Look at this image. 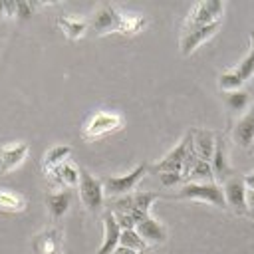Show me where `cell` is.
<instances>
[{
	"label": "cell",
	"instance_id": "obj_20",
	"mask_svg": "<svg viewBox=\"0 0 254 254\" xmlns=\"http://www.w3.org/2000/svg\"><path fill=\"white\" fill-rule=\"evenodd\" d=\"M224 103L232 115H242V111H246L250 105V93L244 89L224 91Z\"/></svg>",
	"mask_w": 254,
	"mask_h": 254
},
{
	"label": "cell",
	"instance_id": "obj_30",
	"mask_svg": "<svg viewBox=\"0 0 254 254\" xmlns=\"http://www.w3.org/2000/svg\"><path fill=\"white\" fill-rule=\"evenodd\" d=\"M16 16L18 18H30L32 16V4L30 2H16Z\"/></svg>",
	"mask_w": 254,
	"mask_h": 254
},
{
	"label": "cell",
	"instance_id": "obj_17",
	"mask_svg": "<svg viewBox=\"0 0 254 254\" xmlns=\"http://www.w3.org/2000/svg\"><path fill=\"white\" fill-rule=\"evenodd\" d=\"M226 143H224V137L218 133L216 135V143H214V153H212V159H210V167H212V177L216 179H226L232 175V169L228 165V159H226Z\"/></svg>",
	"mask_w": 254,
	"mask_h": 254
},
{
	"label": "cell",
	"instance_id": "obj_26",
	"mask_svg": "<svg viewBox=\"0 0 254 254\" xmlns=\"http://www.w3.org/2000/svg\"><path fill=\"white\" fill-rule=\"evenodd\" d=\"M242 83L244 81L240 79V75L236 73V69H228V71H222L218 75V87L222 91H236V89L242 87Z\"/></svg>",
	"mask_w": 254,
	"mask_h": 254
},
{
	"label": "cell",
	"instance_id": "obj_21",
	"mask_svg": "<svg viewBox=\"0 0 254 254\" xmlns=\"http://www.w3.org/2000/svg\"><path fill=\"white\" fill-rule=\"evenodd\" d=\"M58 26L64 30V34L69 38V40H77L85 34L87 30V22L85 20H77V18H69V16H58Z\"/></svg>",
	"mask_w": 254,
	"mask_h": 254
},
{
	"label": "cell",
	"instance_id": "obj_15",
	"mask_svg": "<svg viewBox=\"0 0 254 254\" xmlns=\"http://www.w3.org/2000/svg\"><path fill=\"white\" fill-rule=\"evenodd\" d=\"M103 230H105V238H103V244L99 246L97 254H113V250L119 246L121 226L117 224V220H115L111 210H107L103 214Z\"/></svg>",
	"mask_w": 254,
	"mask_h": 254
},
{
	"label": "cell",
	"instance_id": "obj_14",
	"mask_svg": "<svg viewBox=\"0 0 254 254\" xmlns=\"http://www.w3.org/2000/svg\"><path fill=\"white\" fill-rule=\"evenodd\" d=\"M190 135H192V149H194L196 157L200 161L210 163L212 153H214L216 135L212 131H208V129H196V127L190 129Z\"/></svg>",
	"mask_w": 254,
	"mask_h": 254
},
{
	"label": "cell",
	"instance_id": "obj_11",
	"mask_svg": "<svg viewBox=\"0 0 254 254\" xmlns=\"http://www.w3.org/2000/svg\"><path fill=\"white\" fill-rule=\"evenodd\" d=\"M222 192H224L226 204H228L236 214H246V212H248L246 187H244L242 179H238V177L226 179V181H224V187H222Z\"/></svg>",
	"mask_w": 254,
	"mask_h": 254
},
{
	"label": "cell",
	"instance_id": "obj_1",
	"mask_svg": "<svg viewBox=\"0 0 254 254\" xmlns=\"http://www.w3.org/2000/svg\"><path fill=\"white\" fill-rule=\"evenodd\" d=\"M173 198H192V200H204L218 208H226L222 187H218L214 181L210 183H187Z\"/></svg>",
	"mask_w": 254,
	"mask_h": 254
},
{
	"label": "cell",
	"instance_id": "obj_19",
	"mask_svg": "<svg viewBox=\"0 0 254 254\" xmlns=\"http://www.w3.org/2000/svg\"><path fill=\"white\" fill-rule=\"evenodd\" d=\"M71 196L73 192L69 189H64V190H58V192H48L46 194V206H48V212L52 218H62L67 208H69V202H71Z\"/></svg>",
	"mask_w": 254,
	"mask_h": 254
},
{
	"label": "cell",
	"instance_id": "obj_6",
	"mask_svg": "<svg viewBox=\"0 0 254 254\" xmlns=\"http://www.w3.org/2000/svg\"><path fill=\"white\" fill-rule=\"evenodd\" d=\"M123 127V119H121V115H117V113H107V111H99V113H95L89 121H87V125L83 127V139H87V141H93V139H99V137H103V135H107V133H111V131H117V129H121Z\"/></svg>",
	"mask_w": 254,
	"mask_h": 254
},
{
	"label": "cell",
	"instance_id": "obj_27",
	"mask_svg": "<svg viewBox=\"0 0 254 254\" xmlns=\"http://www.w3.org/2000/svg\"><path fill=\"white\" fill-rule=\"evenodd\" d=\"M143 26H145V18L143 16H139V14H123L121 16V28H119V32H123V34H135Z\"/></svg>",
	"mask_w": 254,
	"mask_h": 254
},
{
	"label": "cell",
	"instance_id": "obj_10",
	"mask_svg": "<svg viewBox=\"0 0 254 254\" xmlns=\"http://www.w3.org/2000/svg\"><path fill=\"white\" fill-rule=\"evenodd\" d=\"M218 28H220V20H218V22H212V24H206V26H200V28L183 30V36H181V54H183V56H190V54H192L202 42H206Z\"/></svg>",
	"mask_w": 254,
	"mask_h": 254
},
{
	"label": "cell",
	"instance_id": "obj_34",
	"mask_svg": "<svg viewBox=\"0 0 254 254\" xmlns=\"http://www.w3.org/2000/svg\"><path fill=\"white\" fill-rule=\"evenodd\" d=\"M6 16V8H4V0H0V18Z\"/></svg>",
	"mask_w": 254,
	"mask_h": 254
},
{
	"label": "cell",
	"instance_id": "obj_2",
	"mask_svg": "<svg viewBox=\"0 0 254 254\" xmlns=\"http://www.w3.org/2000/svg\"><path fill=\"white\" fill-rule=\"evenodd\" d=\"M149 171V165L147 163H139L131 173L127 175H111V177H105L101 181L103 185V192L107 194H113V196H125V194H131L133 189L137 187V183L147 175Z\"/></svg>",
	"mask_w": 254,
	"mask_h": 254
},
{
	"label": "cell",
	"instance_id": "obj_35",
	"mask_svg": "<svg viewBox=\"0 0 254 254\" xmlns=\"http://www.w3.org/2000/svg\"><path fill=\"white\" fill-rule=\"evenodd\" d=\"M137 254H147V250H145V252H137Z\"/></svg>",
	"mask_w": 254,
	"mask_h": 254
},
{
	"label": "cell",
	"instance_id": "obj_25",
	"mask_svg": "<svg viewBox=\"0 0 254 254\" xmlns=\"http://www.w3.org/2000/svg\"><path fill=\"white\" fill-rule=\"evenodd\" d=\"M119 246H125L129 250H133V252H145L147 250V242L135 230H121Z\"/></svg>",
	"mask_w": 254,
	"mask_h": 254
},
{
	"label": "cell",
	"instance_id": "obj_13",
	"mask_svg": "<svg viewBox=\"0 0 254 254\" xmlns=\"http://www.w3.org/2000/svg\"><path fill=\"white\" fill-rule=\"evenodd\" d=\"M46 177L50 181L52 187H60L62 190L67 189V187H73L79 183V169L67 161H64L62 165L46 171Z\"/></svg>",
	"mask_w": 254,
	"mask_h": 254
},
{
	"label": "cell",
	"instance_id": "obj_32",
	"mask_svg": "<svg viewBox=\"0 0 254 254\" xmlns=\"http://www.w3.org/2000/svg\"><path fill=\"white\" fill-rule=\"evenodd\" d=\"M242 183H244L246 190H254V173H248V175L242 179Z\"/></svg>",
	"mask_w": 254,
	"mask_h": 254
},
{
	"label": "cell",
	"instance_id": "obj_12",
	"mask_svg": "<svg viewBox=\"0 0 254 254\" xmlns=\"http://www.w3.org/2000/svg\"><path fill=\"white\" fill-rule=\"evenodd\" d=\"M62 230L60 228H46L32 240L34 254H62Z\"/></svg>",
	"mask_w": 254,
	"mask_h": 254
},
{
	"label": "cell",
	"instance_id": "obj_18",
	"mask_svg": "<svg viewBox=\"0 0 254 254\" xmlns=\"http://www.w3.org/2000/svg\"><path fill=\"white\" fill-rule=\"evenodd\" d=\"M135 232L147 242V244H163L167 240V232L165 228L151 216H145L141 222H137Z\"/></svg>",
	"mask_w": 254,
	"mask_h": 254
},
{
	"label": "cell",
	"instance_id": "obj_28",
	"mask_svg": "<svg viewBox=\"0 0 254 254\" xmlns=\"http://www.w3.org/2000/svg\"><path fill=\"white\" fill-rule=\"evenodd\" d=\"M189 177H198V179H212V167H210V163H206V161H196L194 163V167L190 169V175Z\"/></svg>",
	"mask_w": 254,
	"mask_h": 254
},
{
	"label": "cell",
	"instance_id": "obj_7",
	"mask_svg": "<svg viewBox=\"0 0 254 254\" xmlns=\"http://www.w3.org/2000/svg\"><path fill=\"white\" fill-rule=\"evenodd\" d=\"M159 196H161V194H159V192H153V190L131 192V194H125V196L115 198V200L111 202V212H131V210H139V212L149 214L151 204H153Z\"/></svg>",
	"mask_w": 254,
	"mask_h": 254
},
{
	"label": "cell",
	"instance_id": "obj_29",
	"mask_svg": "<svg viewBox=\"0 0 254 254\" xmlns=\"http://www.w3.org/2000/svg\"><path fill=\"white\" fill-rule=\"evenodd\" d=\"M159 177H161L163 187H175V185L185 181V177L181 173H159Z\"/></svg>",
	"mask_w": 254,
	"mask_h": 254
},
{
	"label": "cell",
	"instance_id": "obj_33",
	"mask_svg": "<svg viewBox=\"0 0 254 254\" xmlns=\"http://www.w3.org/2000/svg\"><path fill=\"white\" fill-rule=\"evenodd\" d=\"M113 254H137V252H133V250H129V248H125V246H117V248L113 250Z\"/></svg>",
	"mask_w": 254,
	"mask_h": 254
},
{
	"label": "cell",
	"instance_id": "obj_3",
	"mask_svg": "<svg viewBox=\"0 0 254 254\" xmlns=\"http://www.w3.org/2000/svg\"><path fill=\"white\" fill-rule=\"evenodd\" d=\"M79 198L83 206L91 212H97L103 206V185L89 171L79 169Z\"/></svg>",
	"mask_w": 254,
	"mask_h": 254
},
{
	"label": "cell",
	"instance_id": "obj_22",
	"mask_svg": "<svg viewBox=\"0 0 254 254\" xmlns=\"http://www.w3.org/2000/svg\"><path fill=\"white\" fill-rule=\"evenodd\" d=\"M26 208V198L20 192L0 189V210L4 212H20Z\"/></svg>",
	"mask_w": 254,
	"mask_h": 254
},
{
	"label": "cell",
	"instance_id": "obj_23",
	"mask_svg": "<svg viewBox=\"0 0 254 254\" xmlns=\"http://www.w3.org/2000/svg\"><path fill=\"white\" fill-rule=\"evenodd\" d=\"M69 153H71L69 145H56V147H52L46 153V157H44V171H50V169L62 165L69 157Z\"/></svg>",
	"mask_w": 254,
	"mask_h": 254
},
{
	"label": "cell",
	"instance_id": "obj_8",
	"mask_svg": "<svg viewBox=\"0 0 254 254\" xmlns=\"http://www.w3.org/2000/svg\"><path fill=\"white\" fill-rule=\"evenodd\" d=\"M121 16H123V14H119L111 4H101V6L95 10V14L91 16L89 26H91V30H93L95 34L119 32V28H121Z\"/></svg>",
	"mask_w": 254,
	"mask_h": 254
},
{
	"label": "cell",
	"instance_id": "obj_5",
	"mask_svg": "<svg viewBox=\"0 0 254 254\" xmlns=\"http://www.w3.org/2000/svg\"><path fill=\"white\" fill-rule=\"evenodd\" d=\"M190 147H192V135H190V129H189L187 135L183 137V141H181L167 157H163L159 163H155V165L151 167V171H153V173H181V175H183L185 159H187Z\"/></svg>",
	"mask_w": 254,
	"mask_h": 254
},
{
	"label": "cell",
	"instance_id": "obj_9",
	"mask_svg": "<svg viewBox=\"0 0 254 254\" xmlns=\"http://www.w3.org/2000/svg\"><path fill=\"white\" fill-rule=\"evenodd\" d=\"M230 137L236 145L248 149L254 145V101L250 103L248 111L244 115H240L230 129Z\"/></svg>",
	"mask_w": 254,
	"mask_h": 254
},
{
	"label": "cell",
	"instance_id": "obj_4",
	"mask_svg": "<svg viewBox=\"0 0 254 254\" xmlns=\"http://www.w3.org/2000/svg\"><path fill=\"white\" fill-rule=\"evenodd\" d=\"M224 4L220 0H204L192 6L190 14L187 16V22L183 26V30H190V28H200L212 22H218L222 16Z\"/></svg>",
	"mask_w": 254,
	"mask_h": 254
},
{
	"label": "cell",
	"instance_id": "obj_31",
	"mask_svg": "<svg viewBox=\"0 0 254 254\" xmlns=\"http://www.w3.org/2000/svg\"><path fill=\"white\" fill-rule=\"evenodd\" d=\"M246 202H248V214L254 218V190H246Z\"/></svg>",
	"mask_w": 254,
	"mask_h": 254
},
{
	"label": "cell",
	"instance_id": "obj_16",
	"mask_svg": "<svg viewBox=\"0 0 254 254\" xmlns=\"http://www.w3.org/2000/svg\"><path fill=\"white\" fill-rule=\"evenodd\" d=\"M28 155V145L26 143H14V145H4L0 147V171L8 173L16 169Z\"/></svg>",
	"mask_w": 254,
	"mask_h": 254
},
{
	"label": "cell",
	"instance_id": "obj_24",
	"mask_svg": "<svg viewBox=\"0 0 254 254\" xmlns=\"http://www.w3.org/2000/svg\"><path fill=\"white\" fill-rule=\"evenodd\" d=\"M234 69H236V73L240 75L242 81H246L254 75V30H250V50H248L246 58Z\"/></svg>",
	"mask_w": 254,
	"mask_h": 254
}]
</instances>
